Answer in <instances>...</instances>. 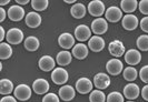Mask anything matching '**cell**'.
<instances>
[{"mask_svg": "<svg viewBox=\"0 0 148 102\" xmlns=\"http://www.w3.org/2000/svg\"><path fill=\"white\" fill-rule=\"evenodd\" d=\"M86 11H87V9L82 3H75L74 6L71 7V9H70V14L76 19L84 18L85 15H86Z\"/></svg>", "mask_w": 148, "mask_h": 102, "instance_id": "cell-24", "label": "cell"}, {"mask_svg": "<svg viewBox=\"0 0 148 102\" xmlns=\"http://www.w3.org/2000/svg\"><path fill=\"white\" fill-rule=\"evenodd\" d=\"M73 56L75 58L79 59V60L87 58V56H88V47L84 44H75V47L73 48Z\"/></svg>", "mask_w": 148, "mask_h": 102, "instance_id": "cell-22", "label": "cell"}, {"mask_svg": "<svg viewBox=\"0 0 148 102\" xmlns=\"http://www.w3.org/2000/svg\"><path fill=\"white\" fill-rule=\"evenodd\" d=\"M107 102H124V95L117 91L110 92L107 95Z\"/></svg>", "mask_w": 148, "mask_h": 102, "instance_id": "cell-33", "label": "cell"}, {"mask_svg": "<svg viewBox=\"0 0 148 102\" xmlns=\"http://www.w3.org/2000/svg\"><path fill=\"white\" fill-rule=\"evenodd\" d=\"M56 60L58 62V65L61 67L68 66L70 62H71V53L67 50H62L58 52L57 57H56Z\"/></svg>", "mask_w": 148, "mask_h": 102, "instance_id": "cell-23", "label": "cell"}, {"mask_svg": "<svg viewBox=\"0 0 148 102\" xmlns=\"http://www.w3.org/2000/svg\"><path fill=\"white\" fill-rule=\"evenodd\" d=\"M32 90L37 95H45L49 90V83H48L47 80L41 79V78L37 79V80L34 81V83H32Z\"/></svg>", "mask_w": 148, "mask_h": 102, "instance_id": "cell-18", "label": "cell"}, {"mask_svg": "<svg viewBox=\"0 0 148 102\" xmlns=\"http://www.w3.org/2000/svg\"><path fill=\"white\" fill-rule=\"evenodd\" d=\"M88 11L91 16L100 18V16H103L106 12L104 2L100 1V0H92V1H90L88 5Z\"/></svg>", "mask_w": 148, "mask_h": 102, "instance_id": "cell-1", "label": "cell"}, {"mask_svg": "<svg viewBox=\"0 0 148 102\" xmlns=\"http://www.w3.org/2000/svg\"><path fill=\"white\" fill-rule=\"evenodd\" d=\"M0 102H17V100H16V98L11 97V95H5Z\"/></svg>", "mask_w": 148, "mask_h": 102, "instance_id": "cell-39", "label": "cell"}, {"mask_svg": "<svg viewBox=\"0 0 148 102\" xmlns=\"http://www.w3.org/2000/svg\"><path fill=\"white\" fill-rule=\"evenodd\" d=\"M16 2H17L18 5H27L29 1H28V0H22V1H21V0H17Z\"/></svg>", "mask_w": 148, "mask_h": 102, "instance_id": "cell-42", "label": "cell"}, {"mask_svg": "<svg viewBox=\"0 0 148 102\" xmlns=\"http://www.w3.org/2000/svg\"><path fill=\"white\" fill-rule=\"evenodd\" d=\"M88 48L94 52H100L105 48V40L99 36H94L89 39Z\"/></svg>", "mask_w": 148, "mask_h": 102, "instance_id": "cell-15", "label": "cell"}, {"mask_svg": "<svg viewBox=\"0 0 148 102\" xmlns=\"http://www.w3.org/2000/svg\"><path fill=\"white\" fill-rule=\"evenodd\" d=\"M49 5L48 0H32L31 1V6L36 11H44L45 9H47Z\"/></svg>", "mask_w": 148, "mask_h": 102, "instance_id": "cell-31", "label": "cell"}, {"mask_svg": "<svg viewBox=\"0 0 148 102\" xmlns=\"http://www.w3.org/2000/svg\"><path fill=\"white\" fill-rule=\"evenodd\" d=\"M141 54L140 52L136 49H130L125 53V61L129 66H136L140 62Z\"/></svg>", "mask_w": 148, "mask_h": 102, "instance_id": "cell-16", "label": "cell"}, {"mask_svg": "<svg viewBox=\"0 0 148 102\" xmlns=\"http://www.w3.org/2000/svg\"><path fill=\"white\" fill-rule=\"evenodd\" d=\"M7 14L10 20H12V21H20L22 18L25 17V10L20 6L14 5V6H11V7L9 8Z\"/></svg>", "mask_w": 148, "mask_h": 102, "instance_id": "cell-13", "label": "cell"}, {"mask_svg": "<svg viewBox=\"0 0 148 102\" xmlns=\"http://www.w3.org/2000/svg\"><path fill=\"white\" fill-rule=\"evenodd\" d=\"M140 23V28L143 31H145L146 33H148V16H146L145 18L141 19V21L139 22Z\"/></svg>", "mask_w": 148, "mask_h": 102, "instance_id": "cell-37", "label": "cell"}, {"mask_svg": "<svg viewBox=\"0 0 148 102\" xmlns=\"http://www.w3.org/2000/svg\"><path fill=\"white\" fill-rule=\"evenodd\" d=\"M75 37L77 40L79 41H86L91 38V30L89 29L88 26L86 24H79L76 29H75Z\"/></svg>", "mask_w": 148, "mask_h": 102, "instance_id": "cell-8", "label": "cell"}, {"mask_svg": "<svg viewBox=\"0 0 148 102\" xmlns=\"http://www.w3.org/2000/svg\"><path fill=\"white\" fill-rule=\"evenodd\" d=\"M139 95H140V89L137 84L129 83L124 88V95L128 100H135V99L138 98Z\"/></svg>", "mask_w": 148, "mask_h": 102, "instance_id": "cell-17", "label": "cell"}, {"mask_svg": "<svg viewBox=\"0 0 148 102\" xmlns=\"http://www.w3.org/2000/svg\"><path fill=\"white\" fill-rule=\"evenodd\" d=\"M58 44L62 49H71V47H75V38L71 33L64 32L58 38Z\"/></svg>", "mask_w": 148, "mask_h": 102, "instance_id": "cell-14", "label": "cell"}, {"mask_svg": "<svg viewBox=\"0 0 148 102\" xmlns=\"http://www.w3.org/2000/svg\"><path fill=\"white\" fill-rule=\"evenodd\" d=\"M76 95V92H75V89L71 86H62V87L59 89V98L62 99L64 101H71Z\"/></svg>", "mask_w": 148, "mask_h": 102, "instance_id": "cell-21", "label": "cell"}, {"mask_svg": "<svg viewBox=\"0 0 148 102\" xmlns=\"http://www.w3.org/2000/svg\"><path fill=\"white\" fill-rule=\"evenodd\" d=\"M6 15H8L7 12H6V10H5L3 8H1V9H0V21L1 22L6 19Z\"/></svg>", "mask_w": 148, "mask_h": 102, "instance_id": "cell-40", "label": "cell"}, {"mask_svg": "<svg viewBox=\"0 0 148 102\" xmlns=\"http://www.w3.org/2000/svg\"><path fill=\"white\" fill-rule=\"evenodd\" d=\"M139 77H140V80L145 83L148 84V66L143 67L139 71Z\"/></svg>", "mask_w": 148, "mask_h": 102, "instance_id": "cell-35", "label": "cell"}, {"mask_svg": "<svg viewBox=\"0 0 148 102\" xmlns=\"http://www.w3.org/2000/svg\"><path fill=\"white\" fill-rule=\"evenodd\" d=\"M127 102H134V101H132V100H129V101H127Z\"/></svg>", "mask_w": 148, "mask_h": 102, "instance_id": "cell-45", "label": "cell"}, {"mask_svg": "<svg viewBox=\"0 0 148 102\" xmlns=\"http://www.w3.org/2000/svg\"><path fill=\"white\" fill-rule=\"evenodd\" d=\"M25 48L27 49L28 51H36L38 50L39 46H40V42L38 40L37 37H28L27 39H25Z\"/></svg>", "mask_w": 148, "mask_h": 102, "instance_id": "cell-27", "label": "cell"}, {"mask_svg": "<svg viewBox=\"0 0 148 102\" xmlns=\"http://www.w3.org/2000/svg\"><path fill=\"white\" fill-rule=\"evenodd\" d=\"M10 2V0H5V1H0V5L1 6H5V5H7V3H9Z\"/></svg>", "mask_w": 148, "mask_h": 102, "instance_id": "cell-43", "label": "cell"}, {"mask_svg": "<svg viewBox=\"0 0 148 102\" xmlns=\"http://www.w3.org/2000/svg\"><path fill=\"white\" fill-rule=\"evenodd\" d=\"M123 75H124V78L127 81H134L136 80L138 73H137V70L134 67H127V68H125V70L123 71Z\"/></svg>", "mask_w": 148, "mask_h": 102, "instance_id": "cell-30", "label": "cell"}, {"mask_svg": "<svg viewBox=\"0 0 148 102\" xmlns=\"http://www.w3.org/2000/svg\"><path fill=\"white\" fill-rule=\"evenodd\" d=\"M141 95H143V99L148 101V84H146L145 87L143 88L141 90Z\"/></svg>", "mask_w": 148, "mask_h": 102, "instance_id": "cell-38", "label": "cell"}, {"mask_svg": "<svg viewBox=\"0 0 148 102\" xmlns=\"http://www.w3.org/2000/svg\"><path fill=\"white\" fill-rule=\"evenodd\" d=\"M89 101L90 102H105L106 101V95L101 90H94L89 95Z\"/></svg>", "mask_w": 148, "mask_h": 102, "instance_id": "cell-29", "label": "cell"}, {"mask_svg": "<svg viewBox=\"0 0 148 102\" xmlns=\"http://www.w3.org/2000/svg\"><path fill=\"white\" fill-rule=\"evenodd\" d=\"M14 90V83L9 79L0 80V93L3 95H9Z\"/></svg>", "mask_w": 148, "mask_h": 102, "instance_id": "cell-26", "label": "cell"}, {"mask_svg": "<svg viewBox=\"0 0 148 102\" xmlns=\"http://www.w3.org/2000/svg\"><path fill=\"white\" fill-rule=\"evenodd\" d=\"M138 8L141 14L148 16V0H141L138 3Z\"/></svg>", "mask_w": 148, "mask_h": 102, "instance_id": "cell-36", "label": "cell"}, {"mask_svg": "<svg viewBox=\"0 0 148 102\" xmlns=\"http://www.w3.org/2000/svg\"><path fill=\"white\" fill-rule=\"evenodd\" d=\"M42 102H59V97L55 93H47L42 98Z\"/></svg>", "mask_w": 148, "mask_h": 102, "instance_id": "cell-34", "label": "cell"}, {"mask_svg": "<svg viewBox=\"0 0 148 102\" xmlns=\"http://www.w3.org/2000/svg\"><path fill=\"white\" fill-rule=\"evenodd\" d=\"M6 39L8 44H19L23 40V32L18 28H11L10 30H8Z\"/></svg>", "mask_w": 148, "mask_h": 102, "instance_id": "cell-4", "label": "cell"}, {"mask_svg": "<svg viewBox=\"0 0 148 102\" xmlns=\"http://www.w3.org/2000/svg\"><path fill=\"white\" fill-rule=\"evenodd\" d=\"M105 17H106V20H107V21L118 22L119 20L123 18L121 9H119L118 7H115V6H111V7H109L106 10Z\"/></svg>", "mask_w": 148, "mask_h": 102, "instance_id": "cell-10", "label": "cell"}, {"mask_svg": "<svg viewBox=\"0 0 148 102\" xmlns=\"http://www.w3.org/2000/svg\"><path fill=\"white\" fill-rule=\"evenodd\" d=\"M55 65H56V62H55V60L52 57L50 56H44V57H41L40 60H39V62H38V66L39 68L42 70V71H51L55 69Z\"/></svg>", "mask_w": 148, "mask_h": 102, "instance_id": "cell-19", "label": "cell"}, {"mask_svg": "<svg viewBox=\"0 0 148 102\" xmlns=\"http://www.w3.org/2000/svg\"><path fill=\"white\" fill-rule=\"evenodd\" d=\"M15 98H17L20 101H27L31 97V89L27 84H18V87L15 88L14 90Z\"/></svg>", "mask_w": 148, "mask_h": 102, "instance_id": "cell-3", "label": "cell"}, {"mask_svg": "<svg viewBox=\"0 0 148 102\" xmlns=\"http://www.w3.org/2000/svg\"><path fill=\"white\" fill-rule=\"evenodd\" d=\"M25 21L29 28H37L41 23V16L37 12H28L25 18Z\"/></svg>", "mask_w": 148, "mask_h": 102, "instance_id": "cell-20", "label": "cell"}, {"mask_svg": "<svg viewBox=\"0 0 148 102\" xmlns=\"http://www.w3.org/2000/svg\"><path fill=\"white\" fill-rule=\"evenodd\" d=\"M51 80L56 84H65L68 81V72H67V70L61 68V67L55 68L51 73Z\"/></svg>", "mask_w": 148, "mask_h": 102, "instance_id": "cell-2", "label": "cell"}, {"mask_svg": "<svg viewBox=\"0 0 148 102\" xmlns=\"http://www.w3.org/2000/svg\"><path fill=\"white\" fill-rule=\"evenodd\" d=\"M138 18L136 17L133 14H129V15H126L123 20H121V24H123V28L125 30H128V31H132V30H135L137 27H138Z\"/></svg>", "mask_w": 148, "mask_h": 102, "instance_id": "cell-11", "label": "cell"}, {"mask_svg": "<svg viewBox=\"0 0 148 102\" xmlns=\"http://www.w3.org/2000/svg\"><path fill=\"white\" fill-rule=\"evenodd\" d=\"M108 50H109L111 56H114L116 58H119V57H121L125 53V46L119 40H114L108 46Z\"/></svg>", "mask_w": 148, "mask_h": 102, "instance_id": "cell-12", "label": "cell"}, {"mask_svg": "<svg viewBox=\"0 0 148 102\" xmlns=\"http://www.w3.org/2000/svg\"><path fill=\"white\" fill-rule=\"evenodd\" d=\"M5 36H7V35L5 33L3 27H0V40H3V39H5Z\"/></svg>", "mask_w": 148, "mask_h": 102, "instance_id": "cell-41", "label": "cell"}, {"mask_svg": "<svg viewBox=\"0 0 148 102\" xmlns=\"http://www.w3.org/2000/svg\"><path fill=\"white\" fill-rule=\"evenodd\" d=\"M11 56H12V48L10 47V44L2 42L0 44V58L2 60H6L10 58Z\"/></svg>", "mask_w": 148, "mask_h": 102, "instance_id": "cell-28", "label": "cell"}, {"mask_svg": "<svg viewBox=\"0 0 148 102\" xmlns=\"http://www.w3.org/2000/svg\"><path fill=\"white\" fill-rule=\"evenodd\" d=\"M92 83L88 78H80L76 82V90L80 93V95H87L89 92H91L92 90Z\"/></svg>", "mask_w": 148, "mask_h": 102, "instance_id": "cell-9", "label": "cell"}, {"mask_svg": "<svg viewBox=\"0 0 148 102\" xmlns=\"http://www.w3.org/2000/svg\"><path fill=\"white\" fill-rule=\"evenodd\" d=\"M65 2H67V3H76V1H75V0H66Z\"/></svg>", "mask_w": 148, "mask_h": 102, "instance_id": "cell-44", "label": "cell"}, {"mask_svg": "<svg viewBox=\"0 0 148 102\" xmlns=\"http://www.w3.org/2000/svg\"><path fill=\"white\" fill-rule=\"evenodd\" d=\"M94 84L98 90H104L110 86V78L106 73H97L94 78Z\"/></svg>", "mask_w": 148, "mask_h": 102, "instance_id": "cell-5", "label": "cell"}, {"mask_svg": "<svg viewBox=\"0 0 148 102\" xmlns=\"http://www.w3.org/2000/svg\"><path fill=\"white\" fill-rule=\"evenodd\" d=\"M123 62L119 60V59H110L107 63H106V69H107V72L111 74V75H117L119 73L123 71Z\"/></svg>", "mask_w": 148, "mask_h": 102, "instance_id": "cell-7", "label": "cell"}, {"mask_svg": "<svg viewBox=\"0 0 148 102\" xmlns=\"http://www.w3.org/2000/svg\"><path fill=\"white\" fill-rule=\"evenodd\" d=\"M138 7V2L136 0H123L120 2V8L123 11H125L126 14H132L134 12Z\"/></svg>", "mask_w": 148, "mask_h": 102, "instance_id": "cell-25", "label": "cell"}, {"mask_svg": "<svg viewBox=\"0 0 148 102\" xmlns=\"http://www.w3.org/2000/svg\"><path fill=\"white\" fill-rule=\"evenodd\" d=\"M137 47L141 51H148V35H143L137 39Z\"/></svg>", "mask_w": 148, "mask_h": 102, "instance_id": "cell-32", "label": "cell"}, {"mask_svg": "<svg viewBox=\"0 0 148 102\" xmlns=\"http://www.w3.org/2000/svg\"><path fill=\"white\" fill-rule=\"evenodd\" d=\"M107 30H108V23L104 18H97L91 23V31L95 32L96 36L104 35Z\"/></svg>", "mask_w": 148, "mask_h": 102, "instance_id": "cell-6", "label": "cell"}]
</instances>
